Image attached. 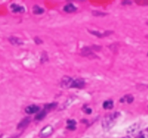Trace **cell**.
<instances>
[{
  "instance_id": "obj_5",
  "label": "cell",
  "mask_w": 148,
  "mask_h": 138,
  "mask_svg": "<svg viewBox=\"0 0 148 138\" xmlns=\"http://www.w3.org/2000/svg\"><path fill=\"white\" fill-rule=\"evenodd\" d=\"M12 9V11L14 13H23L25 12L24 7H22V6L18 5V4H12L11 6H10Z\"/></svg>"
},
{
  "instance_id": "obj_14",
  "label": "cell",
  "mask_w": 148,
  "mask_h": 138,
  "mask_svg": "<svg viewBox=\"0 0 148 138\" xmlns=\"http://www.w3.org/2000/svg\"><path fill=\"white\" fill-rule=\"evenodd\" d=\"M133 96H127V99H126V101H127L128 103H131V102L133 101Z\"/></svg>"
},
{
  "instance_id": "obj_2",
  "label": "cell",
  "mask_w": 148,
  "mask_h": 138,
  "mask_svg": "<svg viewBox=\"0 0 148 138\" xmlns=\"http://www.w3.org/2000/svg\"><path fill=\"white\" fill-rule=\"evenodd\" d=\"M52 132H53V127L51 125H47L40 130L39 135L41 138H46L50 136Z\"/></svg>"
},
{
  "instance_id": "obj_13",
  "label": "cell",
  "mask_w": 148,
  "mask_h": 138,
  "mask_svg": "<svg viewBox=\"0 0 148 138\" xmlns=\"http://www.w3.org/2000/svg\"><path fill=\"white\" fill-rule=\"evenodd\" d=\"M46 109H44V110L40 112V114H38L36 116V119H38V120H40V119H42L45 116H46Z\"/></svg>"
},
{
  "instance_id": "obj_9",
  "label": "cell",
  "mask_w": 148,
  "mask_h": 138,
  "mask_svg": "<svg viewBox=\"0 0 148 138\" xmlns=\"http://www.w3.org/2000/svg\"><path fill=\"white\" fill-rule=\"evenodd\" d=\"M64 10L66 12L72 13L74 12L76 10V7H75L72 4H67V5L65 6L64 8Z\"/></svg>"
},
{
  "instance_id": "obj_15",
  "label": "cell",
  "mask_w": 148,
  "mask_h": 138,
  "mask_svg": "<svg viewBox=\"0 0 148 138\" xmlns=\"http://www.w3.org/2000/svg\"><path fill=\"white\" fill-rule=\"evenodd\" d=\"M140 138H147V137H146L145 136V135H143V136H141V137H140Z\"/></svg>"
},
{
  "instance_id": "obj_3",
  "label": "cell",
  "mask_w": 148,
  "mask_h": 138,
  "mask_svg": "<svg viewBox=\"0 0 148 138\" xmlns=\"http://www.w3.org/2000/svg\"><path fill=\"white\" fill-rule=\"evenodd\" d=\"M40 109L39 106H36V105H30V106H27L25 108V112L27 114H34L38 112Z\"/></svg>"
},
{
  "instance_id": "obj_16",
  "label": "cell",
  "mask_w": 148,
  "mask_h": 138,
  "mask_svg": "<svg viewBox=\"0 0 148 138\" xmlns=\"http://www.w3.org/2000/svg\"><path fill=\"white\" fill-rule=\"evenodd\" d=\"M147 37H148V35H147Z\"/></svg>"
},
{
  "instance_id": "obj_10",
  "label": "cell",
  "mask_w": 148,
  "mask_h": 138,
  "mask_svg": "<svg viewBox=\"0 0 148 138\" xmlns=\"http://www.w3.org/2000/svg\"><path fill=\"white\" fill-rule=\"evenodd\" d=\"M103 106L104 109H112L113 106H114V102L111 100L106 101L103 103Z\"/></svg>"
},
{
  "instance_id": "obj_11",
  "label": "cell",
  "mask_w": 148,
  "mask_h": 138,
  "mask_svg": "<svg viewBox=\"0 0 148 138\" xmlns=\"http://www.w3.org/2000/svg\"><path fill=\"white\" fill-rule=\"evenodd\" d=\"M67 124H68V126H67L68 129H72V130H73V129H75V124H76V122H75V121L68 120Z\"/></svg>"
},
{
  "instance_id": "obj_17",
  "label": "cell",
  "mask_w": 148,
  "mask_h": 138,
  "mask_svg": "<svg viewBox=\"0 0 148 138\" xmlns=\"http://www.w3.org/2000/svg\"><path fill=\"white\" fill-rule=\"evenodd\" d=\"M147 130H148V129H147Z\"/></svg>"
},
{
  "instance_id": "obj_4",
  "label": "cell",
  "mask_w": 148,
  "mask_h": 138,
  "mask_svg": "<svg viewBox=\"0 0 148 138\" xmlns=\"http://www.w3.org/2000/svg\"><path fill=\"white\" fill-rule=\"evenodd\" d=\"M84 86H85V82H84L83 80H82V79H76V80H73L71 88L81 89V88H83Z\"/></svg>"
},
{
  "instance_id": "obj_8",
  "label": "cell",
  "mask_w": 148,
  "mask_h": 138,
  "mask_svg": "<svg viewBox=\"0 0 148 138\" xmlns=\"http://www.w3.org/2000/svg\"><path fill=\"white\" fill-rule=\"evenodd\" d=\"M9 41H10V43H12V45H19L23 44V42L20 39L15 37H10L9 38Z\"/></svg>"
},
{
  "instance_id": "obj_7",
  "label": "cell",
  "mask_w": 148,
  "mask_h": 138,
  "mask_svg": "<svg viewBox=\"0 0 148 138\" xmlns=\"http://www.w3.org/2000/svg\"><path fill=\"white\" fill-rule=\"evenodd\" d=\"M30 119L28 117L25 118V119H24L23 120H22L21 122L19 123L18 126H17V129H22V128L25 127V126L30 123Z\"/></svg>"
},
{
  "instance_id": "obj_1",
  "label": "cell",
  "mask_w": 148,
  "mask_h": 138,
  "mask_svg": "<svg viewBox=\"0 0 148 138\" xmlns=\"http://www.w3.org/2000/svg\"><path fill=\"white\" fill-rule=\"evenodd\" d=\"M117 113L112 114H109L108 116H106L104 118V119L103 120L102 125L103 128L106 130H108V129H111V128L114 126V125L115 124L116 122V119L118 116H117Z\"/></svg>"
},
{
  "instance_id": "obj_6",
  "label": "cell",
  "mask_w": 148,
  "mask_h": 138,
  "mask_svg": "<svg viewBox=\"0 0 148 138\" xmlns=\"http://www.w3.org/2000/svg\"><path fill=\"white\" fill-rule=\"evenodd\" d=\"M72 81H73V80H72L71 78L65 76V77L62 79V87L71 88V86H72Z\"/></svg>"
},
{
  "instance_id": "obj_12",
  "label": "cell",
  "mask_w": 148,
  "mask_h": 138,
  "mask_svg": "<svg viewBox=\"0 0 148 138\" xmlns=\"http://www.w3.org/2000/svg\"><path fill=\"white\" fill-rule=\"evenodd\" d=\"M33 12L35 13V14H42V13L43 12V9L42 8H40V7H38V6L36 5L34 6V7H33Z\"/></svg>"
}]
</instances>
